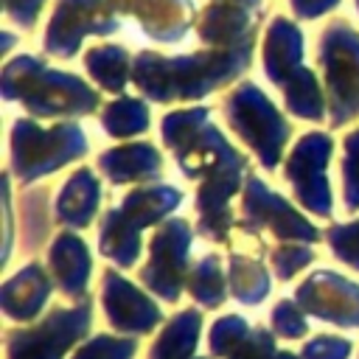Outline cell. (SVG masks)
<instances>
[{
	"instance_id": "obj_1",
	"label": "cell",
	"mask_w": 359,
	"mask_h": 359,
	"mask_svg": "<svg viewBox=\"0 0 359 359\" xmlns=\"http://www.w3.org/2000/svg\"><path fill=\"white\" fill-rule=\"evenodd\" d=\"M250 53L252 50L224 48H210L205 53H188L174 59H165L160 53H140L132 65V79L149 98L157 101L199 98L238 76L250 65Z\"/></svg>"
},
{
	"instance_id": "obj_2",
	"label": "cell",
	"mask_w": 359,
	"mask_h": 359,
	"mask_svg": "<svg viewBox=\"0 0 359 359\" xmlns=\"http://www.w3.org/2000/svg\"><path fill=\"white\" fill-rule=\"evenodd\" d=\"M6 98H22L34 115H79L98 104V95L76 76L48 70L34 56L14 59L3 73Z\"/></svg>"
},
{
	"instance_id": "obj_3",
	"label": "cell",
	"mask_w": 359,
	"mask_h": 359,
	"mask_svg": "<svg viewBox=\"0 0 359 359\" xmlns=\"http://www.w3.org/2000/svg\"><path fill=\"white\" fill-rule=\"evenodd\" d=\"M320 62L325 67L334 123L359 115V34L345 20H337L323 31Z\"/></svg>"
},
{
	"instance_id": "obj_4",
	"label": "cell",
	"mask_w": 359,
	"mask_h": 359,
	"mask_svg": "<svg viewBox=\"0 0 359 359\" xmlns=\"http://www.w3.org/2000/svg\"><path fill=\"white\" fill-rule=\"evenodd\" d=\"M227 118L233 129L261 154V163L272 168L278 163L280 146L289 135L286 121L275 112V107L266 101V95L255 84H241L227 98Z\"/></svg>"
},
{
	"instance_id": "obj_5",
	"label": "cell",
	"mask_w": 359,
	"mask_h": 359,
	"mask_svg": "<svg viewBox=\"0 0 359 359\" xmlns=\"http://www.w3.org/2000/svg\"><path fill=\"white\" fill-rule=\"evenodd\" d=\"M180 202V194L171 188H151L137 191L126 199L121 210H109L104 219L101 233V252L115 258L118 264H129L137 255V230L146 227V222L163 216Z\"/></svg>"
},
{
	"instance_id": "obj_6",
	"label": "cell",
	"mask_w": 359,
	"mask_h": 359,
	"mask_svg": "<svg viewBox=\"0 0 359 359\" xmlns=\"http://www.w3.org/2000/svg\"><path fill=\"white\" fill-rule=\"evenodd\" d=\"M84 151V137L76 126H56L53 132L36 129L31 121L14 123V163L22 177L50 171Z\"/></svg>"
},
{
	"instance_id": "obj_7",
	"label": "cell",
	"mask_w": 359,
	"mask_h": 359,
	"mask_svg": "<svg viewBox=\"0 0 359 359\" xmlns=\"http://www.w3.org/2000/svg\"><path fill=\"white\" fill-rule=\"evenodd\" d=\"M115 28L118 20L107 0H59L48 25L45 50L53 56H70L87 34H112Z\"/></svg>"
},
{
	"instance_id": "obj_8",
	"label": "cell",
	"mask_w": 359,
	"mask_h": 359,
	"mask_svg": "<svg viewBox=\"0 0 359 359\" xmlns=\"http://www.w3.org/2000/svg\"><path fill=\"white\" fill-rule=\"evenodd\" d=\"M331 151V140L325 135H306L297 149L289 157V180L294 182L297 196L306 202V208H311L314 213L325 216L328 208V185L323 180V168Z\"/></svg>"
},
{
	"instance_id": "obj_9",
	"label": "cell",
	"mask_w": 359,
	"mask_h": 359,
	"mask_svg": "<svg viewBox=\"0 0 359 359\" xmlns=\"http://www.w3.org/2000/svg\"><path fill=\"white\" fill-rule=\"evenodd\" d=\"M90 309L56 311L45 325L31 334H14L8 348L11 359H59L62 351L87 328Z\"/></svg>"
},
{
	"instance_id": "obj_10",
	"label": "cell",
	"mask_w": 359,
	"mask_h": 359,
	"mask_svg": "<svg viewBox=\"0 0 359 359\" xmlns=\"http://www.w3.org/2000/svg\"><path fill=\"white\" fill-rule=\"evenodd\" d=\"M185 252H188V227L185 222H168L151 244V255L154 261L146 266L143 280L160 292L163 297L174 300L180 292V275H182V264H185Z\"/></svg>"
},
{
	"instance_id": "obj_11",
	"label": "cell",
	"mask_w": 359,
	"mask_h": 359,
	"mask_svg": "<svg viewBox=\"0 0 359 359\" xmlns=\"http://www.w3.org/2000/svg\"><path fill=\"white\" fill-rule=\"evenodd\" d=\"M107 6L121 14H135L143 31L160 42L182 39L194 17L191 0H107Z\"/></svg>"
},
{
	"instance_id": "obj_12",
	"label": "cell",
	"mask_w": 359,
	"mask_h": 359,
	"mask_svg": "<svg viewBox=\"0 0 359 359\" xmlns=\"http://www.w3.org/2000/svg\"><path fill=\"white\" fill-rule=\"evenodd\" d=\"M300 303L311 309L323 320H334L342 325H359V286L334 278V275H314L297 292Z\"/></svg>"
},
{
	"instance_id": "obj_13",
	"label": "cell",
	"mask_w": 359,
	"mask_h": 359,
	"mask_svg": "<svg viewBox=\"0 0 359 359\" xmlns=\"http://www.w3.org/2000/svg\"><path fill=\"white\" fill-rule=\"evenodd\" d=\"M199 39L210 48L224 50H252L255 39V17L247 6L236 3H216L202 11L199 20Z\"/></svg>"
},
{
	"instance_id": "obj_14",
	"label": "cell",
	"mask_w": 359,
	"mask_h": 359,
	"mask_svg": "<svg viewBox=\"0 0 359 359\" xmlns=\"http://www.w3.org/2000/svg\"><path fill=\"white\" fill-rule=\"evenodd\" d=\"M244 210L250 213L252 222L269 224L278 236H286V238H317V230L309 227V222L300 219L280 196L264 191V185L255 177H250L247 196H244Z\"/></svg>"
},
{
	"instance_id": "obj_15",
	"label": "cell",
	"mask_w": 359,
	"mask_h": 359,
	"mask_svg": "<svg viewBox=\"0 0 359 359\" xmlns=\"http://www.w3.org/2000/svg\"><path fill=\"white\" fill-rule=\"evenodd\" d=\"M300 59H303V36L297 25L289 22L286 17H275L266 31V42H264L266 76L275 84H286L300 70Z\"/></svg>"
},
{
	"instance_id": "obj_16",
	"label": "cell",
	"mask_w": 359,
	"mask_h": 359,
	"mask_svg": "<svg viewBox=\"0 0 359 359\" xmlns=\"http://www.w3.org/2000/svg\"><path fill=\"white\" fill-rule=\"evenodd\" d=\"M104 306L109 311V323L126 331H149L160 320V311L118 275H107Z\"/></svg>"
},
{
	"instance_id": "obj_17",
	"label": "cell",
	"mask_w": 359,
	"mask_h": 359,
	"mask_svg": "<svg viewBox=\"0 0 359 359\" xmlns=\"http://www.w3.org/2000/svg\"><path fill=\"white\" fill-rule=\"evenodd\" d=\"M101 165L115 182H126L132 177H151L154 171H160V157L151 146L137 143V146L107 151L101 157Z\"/></svg>"
},
{
	"instance_id": "obj_18",
	"label": "cell",
	"mask_w": 359,
	"mask_h": 359,
	"mask_svg": "<svg viewBox=\"0 0 359 359\" xmlns=\"http://www.w3.org/2000/svg\"><path fill=\"white\" fill-rule=\"evenodd\" d=\"M11 286L20 289V294L3 289V306H6V311H8L11 317H17V320L34 317L36 309L42 306V300L48 297V280H45V275L39 272V266H28L25 272H20V275L11 280Z\"/></svg>"
},
{
	"instance_id": "obj_19",
	"label": "cell",
	"mask_w": 359,
	"mask_h": 359,
	"mask_svg": "<svg viewBox=\"0 0 359 359\" xmlns=\"http://www.w3.org/2000/svg\"><path fill=\"white\" fill-rule=\"evenodd\" d=\"M84 65L90 70V76L118 93L123 84H126V76H129V53L121 48V45H98V48H90L87 56H84Z\"/></svg>"
},
{
	"instance_id": "obj_20",
	"label": "cell",
	"mask_w": 359,
	"mask_h": 359,
	"mask_svg": "<svg viewBox=\"0 0 359 359\" xmlns=\"http://www.w3.org/2000/svg\"><path fill=\"white\" fill-rule=\"evenodd\" d=\"M50 261L56 266V275H59L62 286L70 294H79L84 289L87 269H90V258L84 252V244L79 238H73V236H62L56 241V250H53Z\"/></svg>"
},
{
	"instance_id": "obj_21",
	"label": "cell",
	"mask_w": 359,
	"mask_h": 359,
	"mask_svg": "<svg viewBox=\"0 0 359 359\" xmlns=\"http://www.w3.org/2000/svg\"><path fill=\"white\" fill-rule=\"evenodd\" d=\"M95 199H98V185L95 177L90 171H79L73 177V182L65 188L62 194V205H59V216L76 227H84V222L93 216L95 210Z\"/></svg>"
},
{
	"instance_id": "obj_22",
	"label": "cell",
	"mask_w": 359,
	"mask_h": 359,
	"mask_svg": "<svg viewBox=\"0 0 359 359\" xmlns=\"http://www.w3.org/2000/svg\"><path fill=\"white\" fill-rule=\"evenodd\" d=\"M196 331H199V314L196 311L180 314L160 337V342L151 348V359H185L196 342Z\"/></svg>"
},
{
	"instance_id": "obj_23",
	"label": "cell",
	"mask_w": 359,
	"mask_h": 359,
	"mask_svg": "<svg viewBox=\"0 0 359 359\" xmlns=\"http://www.w3.org/2000/svg\"><path fill=\"white\" fill-rule=\"evenodd\" d=\"M283 87H286V104L294 115L314 118V121L323 118V95H320V87L311 70L300 67Z\"/></svg>"
},
{
	"instance_id": "obj_24",
	"label": "cell",
	"mask_w": 359,
	"mask_h": 359,
	"mask_svg": "<svg viewBox=\"0 0 359 359\" xmlns=\"http://www.w3.org/2000/svg\"><path fill=\"white\" fill-rule=\"evenodd\" d=\"M149 126V112L140 101L135 98H121L107 107L104 112V129L115 137H126L135 132H143Z\"/></svg>"
},
{
	"instance_id": "obj_25",
	"label": "cell",
	"mask_w": 359,
	"mask_h": 359,
	"mask_svg": "<svg viewBox=\"0 0 359 359\" xmlns=\"http://www.w3.org/2000/svg\"><path fill=\"white\" fill-rule=\"evenodd\" d=\"M205 118H208V109H185V112H171L165 121H163V135H165V143L171 149H182L202 126H205Z\"/></svg>"
},
{
	"instance_id": "obj_26",
	"label": "cell",
	"mask_w": 359,
	"mask_h": 359,
	"mask_svg": "<svg viewBox=\"0 0 359 359\" xmlns=\"http://www.w3.org/2000/svg\"><path fill=\"white\" fill-rule=\"evenodd\" d=\"M266 286H269V280L261 266L247 264L244 258H233V289H236L238 300L258 303L266 294Z\"/></svg>"
},
{
	"instance_id": "obj_27",
	"label": "cell",
	"mask_w": 359,
	"mask_h": 359,
	"mask_svg": "<svg viewBox=\"0 0 359 359\" xmlns=\"http://www.w3.org/2000/svg\"><path fill=\"white\" fill-rule=\"evenodd\" d=\"M191 286H194L196 300H202L205 306H216L224 297V280H222V272H219V261L213 255L199 261Z\"/></svg>"
},
{
	"instance_id": "obj_28",
	"label": "cell",
	"mask_w": 359,
	"mask_h": 359,
	"mask_svg": "<svg viewBox=\"0 0 359 359\" xmlns=\"http://www.w3.org/2000/svg\"><path fill=\"white\" fill-rule=\"evenodd\" d=\"M132 351H135V342L132 339L101 337V339H93L76 359H129Z\"/></svg>"
},
{
	"instance_id": "obj_29",
	"label": "cell",
	"mask_w": 359,
	"mask_h": 359,
	"mask_svg": "<svg viewBox=\"0 0 359 359\" xmlns=\"http://www.w3.org/2000/svg\"><path fill=\"white\" fill-rule=\"evenodd\" d=\"M241 337H247L244 320H238V317H224V320H219V323L213 325V339H210L213 353H227V351H233V345H236Z\"/></svg>"
},
{
	"instance_id": "obj_30",
	"label": "cell",
	"mask_w": 359,
	"mask_h": 359,
	"mask_svg": "<svg viewBox=\"0 0 359 359\" xmlns=\"http://www.w3.org/2000/svg\"><path fill=\"white\" fill-rule=\"evenodd\" d=\"M331 244H334V255H339L342 261L359 266V224L351 227H334L328 233Z\"/></svg>"
},
{
	"instance_id": "obj_31",
	"label": "cell",
	"mask_w": 359,
	"mask_h": 359,
	"mask_svg": "<svg viewBox=\"0 0 359 359\" xmlns=\"http://www.w3.org/2000/svg\"><path fill=\"white\" fill-rule=\"evenodd\" d=\"M348 160H345V194H348V208L359 205V132H353L345 140Z\"/></svg>"
},
{
	"instance_id": "obj_32",
	"label": "cell",
	"mask_w": 359,
	"mask_h": 359,
	"mask_svg": "<svg viewBox=\"0 0 359 359\" xmlns=\"http://www.w3.org/2000/svg\"><path fill=\"white\" fill-rule=\"evenodd\" d=\"M306 359H345L351 353V342L334 339V337H317L306 345Z\"/></svg>"
},
{
	"instance_id": "obj_33",
	"label": "cell",
	"mask_w": 359,
	"mask_h": 359,
	"mask_svg": "<svg viewBox=\"0 0 359 359\" xmlns=\"http://www.w3.org/2000/svg\"><path fill=\"white\" fill-rule=\"evenodd\" d=\"M272 325H275V331H278V334H283V337L306 334V323H303V317L294 311V306H292V303H280V306L275 309Z\"/></svg>"
},
{
	"instance_id": "obj_34",
	"label": "cell",
	"mask_w": 359,
	"mask_h": 359,
	"mask_svg": "<svg viewBox=\"0 0 359 359\" xmlns=\"http://www.w3.org/2000/svg\"><path fill=\"white\" fill-rule=\"evenodd\" d=\"M42 3H45V0H6V11H8V17L17 20L20 25L31 28V25L36 22L39 11H42Z\"/></svg>"
},
{
	"instance_id": "obj_35",
	"label": "cell",
	"mask_w": 359,
	"mask_h": 359,
	"mask_svg": "<svg viewBox=\"0 0 359 359\" xmlns=\"http://www.w3.org/2000/svg\"><path fill=\"white\" fill-rule=\"evenodd\" d=\"M269 356H272V337L266 331H258L238 348L233 359H269Z\"/></svg>"
},
{
	"instance_id": "obj_36",
	"label": "cell",
	"mask_w": 359,
	"mask_h": 359,
	"mask_svg": "<svg viewBox=\"0 0 359 359\" xmlns=\"http://www.w3.org/2000/svg\"><path fill=\"white\" fill-rule=\"evenodd\" d=\"M306 261H311V252L309 250H297V247H286V250H280L278 255H275V266H278V272H280V278H289L292 272H297V266H303Z\"/></svg>"
},
{
	"instance_id": "obj_37",
	"label": "cell",
	"mask_w": 359,
	"mask_h": 359,
	"mask_svg": "<svg viewBox=\"0 0 359 359\" xmlns=\"http://www.w3.org/2000/svg\"><path fill=\"white\" fill-rule=\"evenodd\" d=\"M289 3H292L294 14H300V17H320V14L331 11L339 0H289Z\"/></svg>"
},
{
	"instance_id": "obj_38",
	"label": "cell",
	"mask_w": 359,
	"mask_h": 359,
	"mask_svg": "<svg viewBox=\"0 0 359 359\" xmlns=\"http://www.w3.org/2000/svg\"><path fill=\"white\" fill-rule=\"evenodd\" d=\"M219 3H236V6H247V8L258 6V0H219Z\"/></svg>"
},
{
	"instance_id": "obj_39",
	"label": "cell",
	"mask_w": 359,
	"mask_h": 359,
	"mask_svg": "<svg viewBox=\"0 0 359 359\" xmlns=\"http://www.w3.org/2000/svg\"><path fill=\"white\" fill-rule=\"evenodd\" d=\"M278 359H294V356H289V353H280V356H278Z\"/></svg>"
},
{
	"instance_id": "obj_40",
	"label": "cell",
	"mask_w": 359,
	"mask_h": 359,
	"mask_svg": "<svg viewBox=\"0 0 359 359\" xmlns=\"http://www.w3.org/2000/svg\"><path fill=\"white\" fill-rule=\"evenodd\" d=\"M356 6H359V0H356Z\"/></svg>"
}]
</instances>
